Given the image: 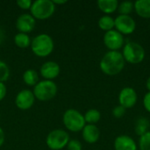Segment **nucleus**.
<instances>
[{
  "mask_svg": "<svg viewBox=\"0 0 150 150\" xmlns=\"http://www.w3.org/2000/svg\"><path fill=\"white\" fill-rule=\"evenodd\" d=\"M10 69L7 63L0 60V83L6 82L10 77Z\"/></svg>",
  "mask_w": 150,
  "mask_h": 150,
  "instance_id": "nucleus-24",
  "label": "nucleus"
},
{
  "mask_svg": "<svg viewBox=\"0 0 150 150\" xmlns=\"http://www.w3.org/2000/svg\"><path fill=\"white\" fill-rule=\"evenodd\" d=\"M35 102V97L33 92L30 90L25 89L20 91L15 98L16 106L22 111L28 110L33 107Z\"/></svg>",
  "mask_w": 150,
  "mask_h": 150,
  "instance_id": "nucleus-11",
  "label": "nucleus"
},
{
  "mask_svg": "<svg viewBox=\"0 0 150 150\" xmlns=\"http://www.w3.org/2000/svg\"><path fill=\"white\" fill-rule=\"evenodd\" d=\"M83 116H84L85 122L91 125H96L101 119V113L97 109L88 110Z\"/></svg>",
  "mask_w": 150,
  "mask_h": 150,
  "instance_id": "nucleus-22",
  "label": "nucleus"
},
{
  "mask_svg": "<svg viewBox=\"0 0 150 150\" xmlns=\"http://www.w3.org/2000/svg\"><path fill=\"white\" fill-rule=\"evenodd\" d=\"M114 29L122 35H129L135 31L136 22L130 15H119L114 18Z\"/></svg>",
  "mask_w": 150,
  "mask_h": 150,
  "instance_id": "nucleus-8",
  "label": "nucleus"
},
{
  "mask_svg": "<svg viewBox=\"0 0 150 150\" xmlns=\"http://www.w3.org/2000/svg\"><path fill=\"white\" fill-rule=\"evenodd\" d=\"M69 134L62 129H54L48 133L46 144L51 150H62L66 148L69 142Z\"/></svg>",
  "mask_w": 150,
  "mask_h": 150,
  "instance_id": "nucleus-7",
  "label": "nucleus"
},
{
  "mask_svg": "<svg viewBox=\"0 0 150 150\" xmlns=\"http://www.w3.org/2000/svg\"><path fill=\"white\" fill-rule=\"evenodd\" d=\"M125 64L126 62L122 53L120 51H108L103 55L99 62V68L107 76H116L124 69Z\"/></svg>",
  "mask_w": 150,
  "mask_h": 150,
  "instance_id": "nucleus-1",
  "label": "nucleus"
},
{
  "mask_svg": "<svg viewBox=\"0 0 150 150\" xmlns=\"http://www.w3.org/2000/svg\"><path fill=\"white\" fill-rule=\"evenodd\" d=\"M98 25L102 31L106 33L114 29V18L110 15H104L99 18Z\"/></svg>",
  "mask_w": 150,
  "mask_h": 150,
  "instance_id": "nucleus-19",
  "label": "nucleus"
},
{
  "mask_svg": "<svg viewBox=\"0 0 150 150\" xmlns=\"http://www.w3.org/2000/svg\"><path fill=\"white\" fill-rule=\"evenodd\" d=\"M146 88H147V90L149 91V92H150V76L147 79V82H146Z\"/></svg>",
  "mask_w": 150,
  "mask_h": 150,
  "instance_id": "nucleus-34",
  "label": "nucleus"
},
{
  "mask_svg": "<svg viewBox=\"0 0 150 150\" xmlns=\"http://www.w3.org/2000/svg\"><path fill=\"white\" fill-rule=\"evenodd\" d=\"M61 71L60 65L54 61H48L43 63L40 67V76L44 78V80H50L53 81L55 79Z\"/></svg>",
  "mask_w": 150,
  "mask_h": 150,
  "instance_id": "nucleus-13",
  "label": "nucleus"
},
{
  "mask_svg": "<svg viewBox=\"0 0 150 150\" xmlns=\"http://www.w3.org/2000/svg\"><path fill=\"white\" fill-rule=\"evenodd\" d=\"M138 100L137 92L134 88L125 87L123 88L119 94V103L120 105L124 107L125 109L133 108Z\"/></svg>",
  "mask_w": 150,
  "mask_h": 150,
  "instance_id": "nucleus-10",
  "label": "nucleus"
},
{
  "mask_svg": "<svg viewBox=\"0 0 150 150\" xmlns=\"http://www.w3.org/2000/svg\"><path fill=\"white\" fill-rule=\"evenodd\" d=\"M4 140H5V134H4V132L3 128L0 127V148L3 146V144L4 142Z\"/></svg>",
  "mask_w": 150,
  "mask_h": 150,
  "instance_id": "nucleus-31",
  "label": "nucleus"
},
{
  "mask_svg": "<svg viewBox=\"0 0 150 150\" xmlns=\"http://www.w3.org/2000/svg\"><path fill=\"white\" fill-rule=\"evenodd\" d=\"M52 1H53V3L54 4L55 6L59 5V4H66L68 2L67 0H52Z\"/></svg>",
  "mask_w": 150,
  "mask_h": 150,
  "instance_id": "nucleus-32",
  "label": "nucleus"
},
{
  "mask_svg": "<svg viewBox=\"0 0 150 150\" xmlns=\"http://www.w3.org/2000/svg\"><path fill=\"white\" fill-rule=\"evenodd\" d=\"M7 94V87L4 83H0V102L5 98Z\"/></svg>",
  "mask_w": 150,
  "mask_h": 150,
  "instance_id": "nucleus-30",
  "label": "nucleus"
},
{
  "mask_svg": "<svg viewBox=\"0 0 150 150\" xmlns=\"http://www.w3.org/2000/svg\"><path fill=\"white\" fill-rule=\"evenodd\" d=\"M23 81L28 86H35L39 83V74L35 69H28L23 73Z\"/></svg>",
  "mask_w": 150,
  "mask_h": 150,
  "instance_id": "nucleus-18",
  "label": "nucleus"
},
{
  "mask_svg": "<svg viewBox=\"0 0 150 150\" xmlns=\"http://www.w3.org/2000/svg\"><path fill=\"white\" fill-rule=\"evenodd\" d=\"M126 110L127 109H125L121 105H117L112 110V115L116 119H120L126 114Z\"/></svg>",
  "mask_w": 150,
  "mask_h": 150,
  "instance_id": "nucleus-27",
  "label": "nucleus"
},
{
  "mask_svg": "<svg viewBox=\"0 0 150 150\" xmlns=\"http://www.w3.org/2000/svg\"><path fill=\"white\" fill-rule=\"evenodd\" d=\"M134 10V3L131 1H124L119 3L118 11L120 12V15H129Z\"/></svg>",
  "mask_w": 150,
  "mask_h": 150,
  "instance_id": "nucleus-23",
  "label": "nucleus"
},
{
  "mask_svg": "<svg viewBox=\"0 0 150 150\" xmlns=\"http://www.w3.org/2000/svg\"><path fill=\"white\" fill-rule=\"evenodd\" d=\"M33 4V1L31 0H18L17 5L22 10H30Z\"/></svg>",
  "mask_w": 150,
  "mask_h": 150,
  "instance_id": "nucleus-28",
  "label": "nucleus"
},
{
  "mask_svg": "<svg viewBox=\"0 0 150 150\" xmlns=\"http://www.w3.org/2000/svg\"><path fill=\"white\" fill-rule=\"evenodd\" d=\"M64 127L70 132L77 133L83 129L86 125L84 116L76 109H68L62 116Z\"/></svg>",
  "mask_w": 150,
  "mask_h": 150,
  "instance_id": "nucleus-3",
  "label": "nucleus"
},
{
  "mask_svg": "<svg viewBox=\"0 0 150 150\" xmlns=\"http://www.w3.org/2000/svg\"><path fill=\"white\" fill-rule=\"evenodd\" d=\"M103 41L109 51H119L125 45L124 36L115 29L106 32L104 34Z\"/></svg>",
  "mask_w": 150,
  "mask_h": 150,
  "instance_id": "nucleus-9",
  "label": "nucleus"
},
{
  "mask_svg": "<svg viewBox=\"0 0 150 150\" xmlns=\"http://www.w3.org/2000/svg\"><path fill=\"white\" fill-rule=\"evenodd\" d=\"M13 40H14V44L19 48H26L31 46V42H32L29 35L23 33H18L14 36Z\"/></svg>",
  "mask_w": 150,
  "mask_h": 150,
  "instance_id": "nucleus-20",
  "label": "nucleus"
},
{
  "mask_svg": "<svg viewBox=\"0 0 150 150\" xmlns=\"http://www.w3.org/2000/svg\"><path fill=\"white\" fill-rule=\"evenodd\" d=\"M66 148H67L68 150H83L82 143L76 139L69 140V142Z\"/></svg>",
  "mask_w": 150,
  "mask_h": 150,
  "instance_id": "nucleus-26",
  "label": "nucleus"
},
{
  "mask_svg": "<svg viewBox=\"0 0 150 150\" xmlns=\"http://www.w3.org/2000/svg\"><path fill=\"white\" fill-rule=\"evenodd\" d=\"M36 25V19L28 13L21 14L18 17L16 20V28L18 29V33H23L28 34L33 29Z\"/></svg>",
  "mask_w": 150,
  "mask_h": 150,
  "instance_id": "nucleus-12",
  "label": "nucleus"
},
{
  "mask_svg": "<svg viewBox=\"0 0 150 150\" xmlns=\"http://www.w3.org/2000/svg\"><path fill=\"white\" fill-rule=\"evenodd\" d=\"M137 15L143 18H150V0H137L134 3Z\"/></svg>",
  "mask_w": 150,
  "mask_h": 150,
  "instance_id": "nucleus-16",
  "label": "nucleus"
},
{
  "mask_svg": "<svg viewBox=\"0 0 150 150\" xmlns=\"http://www.w3.org/2000/svg\"><path fill=\"white\" fill-rule=\"evenodd\" d=\"M143 106L145 110L150 113V92H147L143 98Z\"/></svg>",
  "mask_w": 150,
  "mask_h": 150,
  "instance_id": "nucleus-29",
  "label": "nucleus"
},
{
  "mask_svg": "<svg viewBox=\"0 0 150 150\" xmlns=\"http://www.w3.org/2000/svg\"><path fill=\"white\" fill-rule=\"evenodd\" d=\"M114 150H137L135 141L128 135H120L114 140Z\"/></svg>",
  "mask_w": 150,
  "mask_h": 150,
  "instance_id": "nucleus-15",
  "label": "nucleus"
},
{
  "mask_svg": "<svg viewBox=\"0 0 150 150\" xmlns=\"http://www.w3.org/2000/svg\"><path fill=\"white\" fill-rule=\"evenodd\" d=\"M97 4L98 9L105 15L115 12L119 7V2L117 0H98Z\"/></svg>",
  "mask_w": 150,
  "mask_h": 150,
  "instance_id": "nucleus-17",
  "label": "nucleus"
},
{
  "mask_svg": "<svg viewBox=\"0 0 150 150\" xmlns=\"http://www.w3.org/2000/svg\"><path fill=\"white\" fill-rule=\"evenodd\" d=\"M58 91V88L56 83L54 81L50 80H42L40 81L34 87H33V95L35 99L40 101H49L53 99Z\"/></svg>",
  "mask_w": 150,
  "mask_h": 150,
  "instance_id": "nucleus-4",
  "label": "nucleus"
},
{
  "mask_svg": "<svg viewBox=\"0 0 150 150\" xmlns=\"http://www.w3.org/2000/svg\"><path fill=\"white\" fill-rule=\"evenodd\" d=\"M122 55L126 62L130 64H139L145 58V50L143 47L134 41H129L123 47Z\"/></svg>",
  "mask_w": 150,
  "mask_h": 150,
  "instance_id": "nucleus-6",
  "label": "nucleus"
},
{
  "mask_svg": "<svg viewBox=\"0 0 150 150\" xmlns=\"http://www.w3.org/2000/svg\"><path fill=\"white\" fill-rule=\"evenodd\" d=\"M55 9L56 6L52 0H36L33 2L30 9V14L35 19L44 20L52 17Z\"/></svg>",
  "mask_w": 150,
  "mask_h": 150,
  "instance_id": "nucleus-5",
  "label": "nucleus"
},
{
  "mask_svg": "<svg viewBox=\"0 0 150 150\" xmlns=\"http://www.w3.org/2000/svg\"><path fill=\"white\" fill-rule=\"evenodd\" d=\"M149 121L147 118L145 117H140L136 122H135V127H134V131L136 133L137 135L142 136L145 133H147L149 130Z\"/></svg>",
  "mask_w": 150,
  "mask_h": 150,
  "instance_id": "nucleus-21",
  "label": "nucleus"
},
{
  "mask_svg": "<svg viewBox=\"0 0 150 150\" xmlns=\"http://www.w3.org/2000/svg\"><path fill=\"white\" fill-rule=\"evenodd\" d=\"M82 136L85 142L89 144H94L98 142L100 138V131L96 125L86 124L82 130Z\"/></svg>",
  "mask_w": 150,
  "mask_h": 150,
  "instance_id": "nucleus-14",
  "label": "nucleus"
},
{
  "mask_svg": "<svg viewBox=\"0 0 150 150\" xmlns=\"http://www.w3.org/2000/svg\"><path fill=\"white\" fill-rule=\"evenodd\" d=\"M140 150H150V131H148L139 139Z\"/></svg>",
  "mask_w": 150,
  "mask_h": 150,
  "instance_id": "nucleus-25",
  "label": "nucleus"
},
{
  "mask_svg": "<svg viewBox=\"0 0 150 150\" xmlns=\"http://www.w3.org/2000/svg\"><path fill=\"white\" fill-rule=\"evenodd\" d=\"M4 39V30L0 27V44L3 43Z\"/></svg>",
  "mask_w": 150,
  "mask_h": 150,
  "instance_id": "nucleus-33",
  "label": "nucleus"
},
{
  "mask_svg": "<svg viewBox=\"0 0 150 150\" xmlns=\"http://www.w3.org/2000/svg\"><path fill=\"white\" fill-rule=\"evenodd\" d=\"M30 47L36 56L47 57L52 54L54 48V42L49 34L40 33L32 40Z\"/></svg>",
  "mask_w": 150,
  "mask_h": 150,
  "instance_id": "nucleus-2",
  "label": "nucleus"
}]
</instances>
